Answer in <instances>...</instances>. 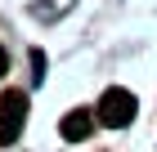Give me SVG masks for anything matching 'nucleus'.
<instances>
[{"label":"nucleus","mask_w":157,"mask_h":152,"mask_svg":"<svg viewBox=\"0 0 157 152\" xmlns=\"http://www.w3.org/2000/svg\"><path fill=\"white\" fill-rule=\"evenodd\" d=\"M94 121H99V117H90V112H67V117L59 121V134H63L67 143H81L85 134L94 130Z\"/></svg>","instance_id":"7ed1b4c3"},{"label":"nucleus","mask_w":157,"mask_h":152,"mask_svg":"<svg viewBox=\"0 0 157 152\" xmlns=\"http://www.w3.org/2000/svg\"><path fill=\"white\" fill-rule=\"evenodd\" d=\"M27 121V94L23 90H5L0 94V143H18Z\"/></svg>","instance_id":"f03ea898"},{"label":"nucleus","mask_w":157,"mask_h":152,"mask_svg":"<svg viewBox=\"0 0 157 152\" xmlns=\"http://www.w3.org/2000/svg\"><path fill=\"white\" fill-rule=\"evenodd\" d=\"M94 117H99V125H112V130L130 125V121H135V94L121 90V85L103 90V98H99V107H94Z\"/></svg>","instance_id":"f257e3e1"},{"label":"nucleus","mask_w":157,"mask_h":152,"mask_svg":"<svg viewBox=\"0 0 157 152\" xmlns=\"http://www.w3.org/2000/svg\"><path fill=\"white\" fill-rule=\"evenodd\" d=\"M5 67H9V54H5V49H0V76H5Z\"/></svg>","instance_id":"20e7f679"}]
</instances>
